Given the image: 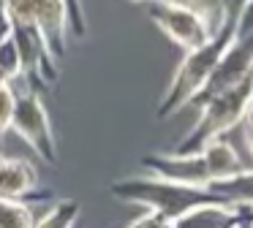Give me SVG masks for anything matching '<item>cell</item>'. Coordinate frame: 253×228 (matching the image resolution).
Returning a JSON list of instances; mask_svg holds the SVG:
<instances>
[{"mask_svg":"<svg viewBox=\"0 0 253 228\" xmlns=\"http://www.w3.org/2000/svg\"><path fill=\"white\" fill-rule=\"evenodd\" d=\"M199 155H202L204 166H207L210 185L220 182V179H229V177H234V174H240V171H245V163L240 160L237 150L231 147V141H226V139L210 141Z\"/></svg>","mask_w":253,"mask_h":228,"instance_id":"cell-11","label":"cell"},{"mask_svg":"<svg viewBox=\"0 0 253 228\" xmlns=\"http://www.w3.org/2000/svg\"><path fill=\"white\" fill-rule=\"evenodd\" d=\"M66 11H68V33H74L77 38L87 36V16H84L82 0H66Z\"/></svg>","mask_w":253,"mask_h":228,"instance_id":"cell-18","label":"cell"},{"mask_svg":"<svg viewBox=\"0 0 253 228\" xmlns=\"http://www.w3.org/2000/svg\"><path fill=\"white\" fill-rule=\"evenodd\" d=\"M33 206L22 201H0V228H36Z\"/></svg>","mask_w":253,"mask_h":228,"instance_id":"cell-15","label":"cell"},{"mask_svg":"<svg viewBox=\"0 0 253 228\" xmlns=\"http://www.w3.org/2000/svg\"><path fill=\"white\" fill-rule=\"evenodd\" d=\"M158 3L174 5V8H188V5H191V0H158Z\"/></svg>","mask_w":253,"mask_h":228,"instance_id":"cell-22","label":"cell"},{"mask_svg":"<svg viewBox=\"0 0 253 228\" xmlns=\"http://www.w3.org/2000/svg\"><path fill=\"white\" fill-rule=\"evenodd\" d=\"M188 8L202 19V25L207 27L210 36H218L226 25V0H191Z\"/></svg>","mask_w":253,"mask_h":228,"instance_id":"cell-14","label":"cell"},{"mask_svg":"<svg viewBox=\"0 0 253 228\" xmlns=\"http://www.w3.org/2000/svg\"><path fill=\"white\" fill-rule=\"evenodd\" d=\"M210 193H215L220 201L231 204L234 209L253 215V168L234 174L229 179H220V182L210 185Z\"/></svg>","mask_w":253,"mask_h":228,"instance_id":"cell-12","label":"cell"},{"mask_svg":"<svg viewBox=\"0 0 253 228\" xmlns=\"http://www.w3.org/2000/svg\"><path fill=\"white\" fill-rule=\"evenodd\" d=\"M11 36V16L6 11V0H0V41H6Z\"/></svg>","mask_w":253,"mask_h":228,"instance_id":"cell-20","label":"cell"},{"mask_svg":"<svg viewBox=\"0 0 253 228\" xmlns=\"http://www.w3.org/2000/svg\"><path fill=\"white\" fill-rule=\"evenodd\" d=\"M253 74V33L245 38H234L231 46L223 52V57L218 60L212 76H210L207 87L199 92V98L191 103V106H202L210 98H218L223 92L234 90V87L245 84Z\"/></svg>","mask_w":253,"mask_h":228,"instance_id":"cell-5","label":"cell"},{"mask_svg":"<svg viewBox=\"0 0 253 228\" xmlns=\"http://www.w3.org/2000/svg\"><path fill=\"white\" fill-rule=\"evenodd\" d=\"M3 84H8V81H6V76H3V71H0V87Z\"/></svg>","mask_w":253,"mask_h":228,"instance_id":"cell-24","label":"cell"},{"mask_svg":"<svg viewBox=\"0 0 253 228\" xmlns=\"http://www.w3.org/2000/svg\"><path fill=\"white\" fill-rule=\"evenodd\" d=\"M245 141H248V150H251V155H253V130H245Z\"/></svg>","mask_w":253,"mask_h":228,"instance_id":"cell-23","label":"cell"},{"mask_svg":"<svg viewBox=\"0 0 253 228\" xmlns=\"http://www.w3.org/2000/svg\"><path fill=\"white\" fill-rule=\"evenodd\" d=\"M128 228H169V223H166L161 215L144 212V215H139V217H136V220H133Z\"/></svg>","mask_w":253,"mask_h":228,"instance_id":"cell-19","label":"cell"},{"mask_svg":"<svg viewBox=\"0 0 253 228\" xmlns=\"http://www.w3.org/2000/svg\"><path fill=\"white\" fill-rule=\"evenodd\" d=\"M242 128H245V130H253V101H251V106H248V112H245V119H242Z\"/></svg>","mask_w":253,"mask_h":228,"instance_id":"cell-21","label":"cell"},{"mask_svg":"<svg viewBox=\"0 0 253 228\" xmlns=\"http://www.w3.org/2000/svg\"><path fill=\"white\" fill-rule=\"evenodd\" d=\"M49 198V190L39 188V171L33 163L22 157H6L0 152V201H22L33 206Z\"/></svg>","mask_w":253,"mask_h":228,"instance_id":"cell-8","label":"cell"},{"mask_svg":"<svg viewBox=\"0 0 253 228\" xmlns=\"http://www.w3.org/2000/svg\"><path fill=\"white\" fill-rule=\"evenodd\" d=\"M11 130L41 157L44 163H57V141L52 133L49 112H46L44 101L39 92L25 90L17 95V109H14Z\"/></svg>","mask_w":253,"mask_h":228,"instance_id":"cell-4","label":"cell"},{"mask_svg":"<svg viewBox=\"0 0 253 228\" xmlns=\"http://www.w3.org/2000/svg\"><path fill=\"white\" fill-rule=\"evenodd\" d=\"M248 84H251V98H253V74H251V79H248Z\"/></svg>","mask_w":253,"mask_h":228,"instance_id":"cell-25","label":"cell"},{"mask_svg":"<svg viewBox=\"0 0 253 228\" xmlns=\"http://www.w3.org/2000/svg\"><path fill=\"white\" fill-rule=\"evenodd\" d=\"M245 217V212L234 209L226 201H210V204H199L193 209H188L185 215H180L177 220L169 223V228H240V223Z\"/></svg>","mask_w":253,"mask_h":228,"instance_id":"cell-10","label":"cell"},{"mask_svg":"<svg viewBox=\"0 0 253 228\" xmlns=\"http://www.w3.org/2000/svg\"><path fill=\"white\" fill-rule=\"evenodd\" d=\"M0 71H3L8 84L22 79V60H19V49H17L11 36L6 41H0Z\"/></svg>","mask_w":253,"mask_h":228,"instance_id":"cell-16","label":"cell"},{"mask_svg":"<svg viewBox=\"0 0 253 228\" xmlns=\"http://www.w3.org/2000/svg\"><path fill=\"white\" fill-rule=\"evenodd\" d=\"M109 193L115 198L126 201V204H136L144 212L161 215L166 223L177 220L180 215H185L188 209L199 204H210L218 201V195L210 190H199V188H185V185H174V182H164L155 177H128L120 182H112Z\"/></svg>","mask_w":253,"mask_h":228,"instance_id":"cell-2","label":"cell"},{"mask_svg":"<svg viewBox=\"0 0 253 228\" xmlns=\"http://www.w3.org/2000/svg\"><path fill=\"white\" fill-rule=\"evenodd\" d=\"M36 3V25L44 38L52 57H63L68 52V11L66 0H33Z\"/></svg>","mask_w":253,"mask_h":228,"instance_id":"cell-9","label":"cell"},{"mask_svg":"<svg viewBox=\"0 0 253 228\" xmlns=\"http://www.w3.org/2000/svg\"><path fill=\"white\" fill-rule=\"evenodd\" d=\"M142 168L147 177L164 182L185 185V188L210 190V174L202 155H177V152H153L142 157Z\"/></svg>","mask_w":253,"mask_h":228,"instance_id":"cell-7","label":"cell"},{"mask_svg":"<svg viewBox=\"0 0 253 228\" xmlns=\"http://www.w3.org/2000/svg\"><path fill=\"white\" fill-rule=\"evenodd\" d=\"M17 95L11 84L0 87V139L11 130V119H14V109H17Z\"/></svg>","mask_w":253,"mask_h":228,"instance_id":"cell-17","label":"cell"},{"mask_svg":"<svg viewBox=\"0 0 253 228\" xmlns=\"http://www.w3.org/2000/svg\"><path fill=\"white\" fill-rule=\"evenodd\" d=\"M251 101L253 98H251V84L248 81L229 92H223V95H218V98H210L207 103L199 106L196 125L182 136V141L171 152H177V155H199L210 141L223 139L231 128L242 125Z\"/></svg>","mask_w":253,"mask_h":228,"instance_id":"cell-3","label":"cell"},{"mask_svg":"<svg viewBox=\"0 0 253 228\" xmlns=\"http://www.w3.org/2000/svg\"><path fill=\"white\" fill-rule=\"evenodd\" d=\"M234 41V19H226L223 30L215 38H210L202 49L196 52H188L185 57L180 60L174 76H171L169 87H166L164 98H161L158 109H155V117L158 119H169L171 114H177L180 109L191 106L199 98V92L207 87L210 76H212L218 60L223 57V52L231 46Z\"/></svg>","mask_w":253,"mask_h":228,"instance_id":"cell-1","label":"cell"},{"mask_svg":"<svg viewBox=\"0 0 253 228\" xmlns=\"http://www.w3.org/2000/svg\"><path fill=\"white\" fill-rule=\"evenodd\" d=\"M82 215V206L77 198H63L55 201L49 209L44 212V217H39L36 228H74Z\"/></svg>","mask_w":253,"mask_h":228,"instance_id":"cell-13","label":"cell"},{"mask_svg":"<svg viewBox=\"0 0 253 228\" xmlns=\"http://www.w3.org/2000/svg\"><path fill=\"white\" fill-rule=\"evenodd\" d=\"M248 228H253V217H251V220H248Z\"/></svg>","mask_w":253,"mask_h":228,"instance_id":"cell-27","label":"cell"},{"mask_svg":"<svg viewBox=\"0 0 253 228\" xmlns=\"http://www.w3.org/2000/svg\"><path fill=\"white\" fill-rule=\"evenodd\" d=\"M133 3H155V0H133Z\"/></svg>","mask_w":253,"mask_h":228,"instance_id":"cell-26","label":"cell"},{"mask_svg":"<svg viewBox=\"0 0 253 228\" xmlns=\"http://www.w3.org/2000/svg\"><path fill=\"white\" fill-rule=\"evenodd\" d=\"M144 11H147L150 22H155V27L171 43H177L185 54L202 49L212 38L207 33V27L202 25V19L191 8H174V5H166L155 0V3H144Z\"/></svg>","mask_w":253,"mask_h":228,"instance_id":"cell-6","label":"cell"}]
</instances>
